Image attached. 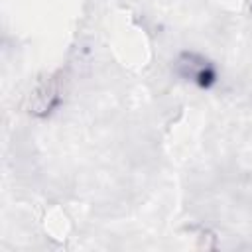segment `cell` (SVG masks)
I'll return each mask as SVG.
<instances>
[{"mask_svg": "<svg viewBox=\"0 0 252 252\" xmlns=\"http://www.w3.org/2000/svg\"><path fill=\"white\" fill-rule=\"evenodd\" d=\"M175 71L181 79L201 87L209 89L217 83V67L201 53L195 51H183L175 59Z\"/></svg>", "mask_w": 252, "mask_h": 252, "instance_id": "cell-1", "label": "cell"}, {"mask_svg": "<svg viewBox=\"0 0 252 252\" xmlns=\"http://www.w3.org/2000/svg\"><path fill=\"white\" fill-rule=\"evenodd\" d=\"M63 100V85L59 77H45L30 94V112L35 116H49Z\"/></svg>", "mask_w": 252, "mask_h": 252, "instance_id": "cell-2", "label": "cell"}]
</instances>
